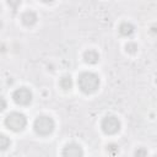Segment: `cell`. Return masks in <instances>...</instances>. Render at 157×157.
I'll return each mask as SVG.
<instances>
[{"instance_id":"7","label":"cell","mask_w":157,"mask_h":157,"mask_svg":"<svg viewBox=\"0 0 157 157\" xmlns=\"http://www.w3.org/2000/svg\"><path fill=\"white\" fill-rule=\"evenodd\" d=\"M37 20H38L37 13H36L34 11H31V10L23 12L22 16H21V21H22V23H23L25 26H27V27H31V26L36 25Z\"/></svg>"},{"instance_id":"1","label":"cell","mask_w":157,"mask_h":157,"mask_svg":"<svg viewBox=\"0 0 157 157\" xmlns=\"http://www.w3.org/2000/svg\"><path fill=\"white\" fill-rule=\"evenodd\" d=\"M77 83H78V87H80V90L82 92H85V93H93L99 87V77L94 72L86 71V72H82L78 76Z\"/></svg>"},{"instance_id":"5","label":"cell","mask_w":157,"mask_h":157,"mask_svg":"<svg viewBox=\"0 0 157 157\" xmlns=\"http://www.w3.org/2000/svg\"><path fill=\"white\" fill-rule=\"evenodd\" d=\"M12 99L20 105H27L32 102V92L27 87H20L13 92Z\"/></svg>"},{"instance_id":"11","label":"cell","mask_w":157,"mask_h":157,"mask_svg":"<svg viewBox=\"0 0 157 157\" xmlns=\"http://www.w3.org/2000/svg\"><path fill=\"white\" fill-rule=\"evenodd\" d=\"M10 144H11L10 139H9L6 135L0 134V151H5V150H7V148L10 147Z\"/></svg>"},{"instance_id":"10","label":"cell","mask_w":157,"mask_h":157,"mask_svg":"<svg viewBox=\"0 0 157 157\" xmlns=\"http://www.w3.org/2000/svg\"><path fill=\"white\" fill-rule=\"evenodd\" d=\"M59 85L63 90H70V88H72L74 82H72V78L70 76H63L59 81Z\"/></svg>"},{"instance_id":"3","label":"cell","mask_w":157,"mask_h":157,"mask_svg":"<svg viewBox=\"0 0 157 157\" xmlns=\"http://www.w3.org/2000/svg\"><path fill=\"white\" fill-rule=\"evenodd\" d=\"M5 125L12 131H22L27 125V119L22 113L12 112L5 118Z\"/></svg>"},{"instance_id":"6","label":"cell","mask_w":157,"mask_h":157,"mask_svg":"<svg viewBox=\"0 0 157 157\" xmlns=\"http://www.w3.org/2000/svg\"><path fill=\"white\" fill-rule=\"evenodd\" d=\"M63 157H83V150L78 144L70 142L64 147Z\"/></svg>"},{"instance_id":"9","label":"cell","mask_w":157,"mask_h":157,"mask_svg":"<svg viewBox=\"0 0 157 157\" xmlns=\"http://www.w3.org/2000/svg\"><path fill=\"white\" fill-rule=\"evenodd\" d=\"M83 59H85V61L87 64H96L99 60V54L96 50H93V49H88V50L85 52Z\"/></svg>"},{"instance_id":"8","label":"cell","mask_w":157,"mask_h":157,"mask_svg":"<svg viewBox=\"0 0 157 157\" xmlns=\"http://www.w3.org/2000/svg\"><path fill=\"white\" fill-rule=\"evenodd\" d=\"M134 32H135V27L130 22H123L119 26V33L124 37H130L134 34Z\"/></svg>"},{"instance_id":"15","label":"cell","mask_w":157,"mask_h":157,"mask_svg":"<svg viewBox=\"0 0 157 157\" xmlns=\"http://www.w3.org/2000/svg\"><path fill=\"white\" fill-rule=\"evenodd\" d=\"M5 108H6V101L0 97V113H1L2 110H5Z\"/></svg>"},{"instance_id":"13","label":"cell","mask_w":157,"mask_h":157,"mask_svg":"<svg viewBox=\"0 0 157 157\" xmlns=\"http://www.w3.org/2000/svg\"><path fill=\"white\" fill-rule=\"evenodd\" d=\"M107 151H108L110 155H115V153L119 152V147H118V145H115V144H109V145L107 146Z\"/></svg>"},{"instance_id":"14","label":"cell","mask_w":157,"mask_h":157,"mask_svg":"<svg viewBox=\"0 0 157 157\" xmlns=\"http://www.w3.org/2000/svg\"><path fill=\"white\" fill-rule=\"evenodd\" d=\"M135 157H147V150L145 147H137L135 151Z\"/></svg>"},{"instance_id":"12","label":"cell","mask_w":157,"mask_h":157,"mask_svg":"<svg viewBox=\"0 0 157 157\" xmlns=\"http://www.w3.org/2000/svg\"><path fill=\"white\" fill-rule=\"evenodd\" d=\"M125 50H126V53H129V54H135V53L137 52V44L134 43V42H129V43L125 45Z\"/></svg>"},{"instance_id":"2","label":"cell","mask_w":157,"mask_h":157,"mask_svg":"<svg viewBox=\"0 0 157 157\" xmlns=\"http://www.w3.org/2000/svg\"><path fill=\"white\" fill-rule=\"evenodd\" d=\"M33 128H34V131L38 135L47 136V135H49L54 131L55 123H54L53 118H50L48 115H40L34 120Z\"/></svg>"},{"instance_id":"4","label":"cell","mask_w":157,"mask_h":157,"mask_svg":"<svg viewBox=\"0 0 157 157\" xmlns=\"http://www.w3.org/2000/svg\"><path fill=\"white\" fill-rule=\"evenodd\" d=\"M101 126H102V130L105 134L113 135V134H115V132H118L120 130V121H119V119L117 117L108 115V117L103 118Z\"/></svg>"}]
</instances>
